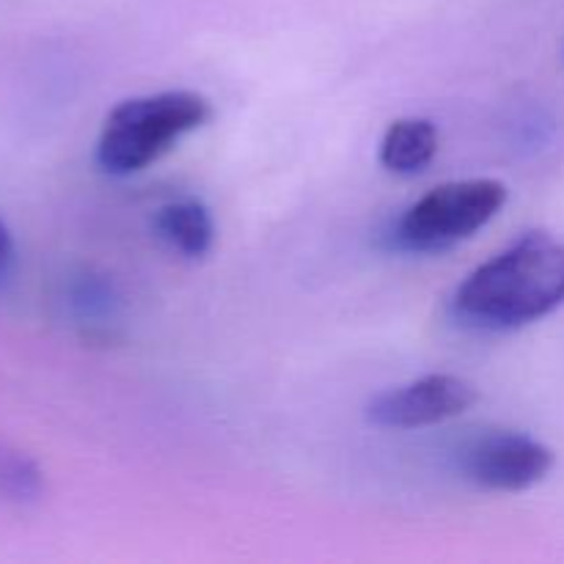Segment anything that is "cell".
<instances>
[{
  "mask_svg": "<svg viewBox=\"0 0 564 564\" xmlns=\"http://www.w3.org/2000/svg\"><path fill=\"white\" fill-rule=\"evenodd\" d=\"M564 306V240L529 231L466 275L452 312L477 330H516Z\"/></svg>",
  "mask_w": 564,
  "mask_h": 564,
  "instance_id": "1",
  "label": "cell"
},
{
  "mask_svg": "<svg viewBox=\"0 0 564 564\" xmlns=\"http://www.w3.org/2000/svg\"><path fill=\"white\" fill-rule=\"evenodd\" d=\"M213 105L196 91H158L116 105L97 141V163L110 176L141 174L185 135L204 127Z\"/></svg>",
  "mask_w": 564,
  "mask_h": 564,
  "instance_id": "2",
  "label": "cell"
},
{
  "mask_svg": "<svg viewBox=\"0 0 564 564\" xmlns=\"http://www.w3.org/2000/svg\"><path fill=\"white\" fill-rule=\"evenodd\" d=\"M505 204L507 185L490 176L444 182L405 209L394 226V242L411 253L449 251L485 229Z\"/></svg>",
  "mask_w": 564,
  "mask_h": 564,
  "instance_id": "3",
  "label": "cell"
},
{
  "mask_svg": "<svg viewBox=\"0 0 564 564\" xmlns=\"http://www.w3.org/2000/svg\"><path fill=\"white\" fill-rule=\"evenodd\" d=\"M477 402V389L457 375H424L383 391L367 405V419L383 430H422L463 416Z\"/></svg>",
  "mask_w": 564,
  "mask_h": 564,
  "instance_id": "4",
  "label": "cell"
},
{
  "mask_svg": "<svg viewBox=\"0 0 564 564\" xmlns=\"http://www.w3.org/2000/svg\"><path fill=\"white\" fill-rule=\"evenodd\" d=\"M556 455L527 433H490L474 441L463 455V471L477 488L521 494L554 471Z\"/></svg>",
  "mask_w": 564,
  "mask_h": 564,
  "instance_id": "5",
  "label": "cell"
},
{
  "mask_svg": "<svg viewBox=\"0 0 564 564\" xmlns=\"http://www.w3.org/2000/svg\"><path fill=\"white\" fill-rule=\"evenodd\" d=\"M438 127L424 116H405L386 127L380 141V163L397 176H416L438 154Z\"/></svg>",
  "mask_w": 564,
  "mask_h": 564,
  "instance_id": "6",
  "label": "cell"
},
{
  "mask_svg": "<svg viewBox=\"0 0 564 564\" xmlns=\"http://www.w3.org/2000/svg\"><path fill=\"white\" fill-rule=\"evenodd\" d=\"M160 240L187 259H202L215 242V224L198 198H176L163 204L152 220Z\"/></svg>",
  "mask_w": 564,
  "mask_h": 564,
  "instance_id": "7",
  "label": "cell"
},
{
  "mask_svg": "<svg viewBox=\"0 0 564 564\" xmlns=\"http://www.w3.org/2000/svg\"><path fill=\"white\" fill-rule=\"evenodd\" d=\"M11 264H14V240H11V231L0 220V284L9 279Z\"/></svg>",
  "mask_w": 564,
  "mask_h": 564,
  "instance_id": "8",
  "label": "cell"
}]
</instances>
